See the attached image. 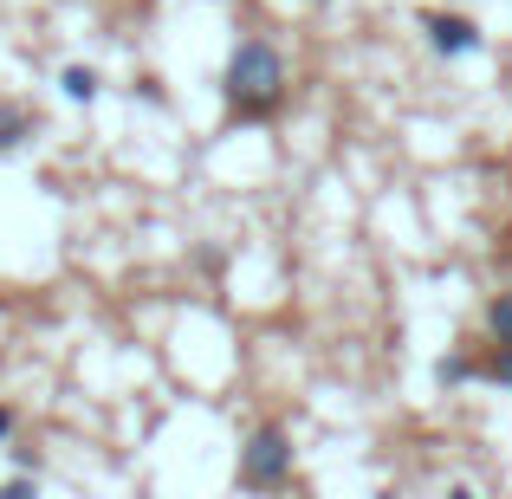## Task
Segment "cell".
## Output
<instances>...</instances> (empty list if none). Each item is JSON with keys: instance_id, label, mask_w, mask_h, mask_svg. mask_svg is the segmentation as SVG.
Instances as JSON below:
<instances>
[{"instance_id": "10", "label": "cell", "mask_w": 512, "mask_h": 499, "mask_svg": "<svg viewBox=\"0 0 512 499\" xmlns=\"http://www.w3.org/2000/svg\"><path fill=\"white\" fill-rule=\"evenodd\" d=\"M0 499H39V480H33V474L7 480V487H0Z\"/></svg>"}, {"instance_id": "12", "label": "cell", "mask_w": 512, "mask_h": 499, "mask_svg": "<svg viewBox=\"0 0 512 499\" xmlns=\"http://www.w3.org/2000/svg\"><path fill=\"white\" fill-rule=\"evenodd\" d=\"M441 499H480V493H474V487H467V480H461V487H448Z\"/></svg>"}, {"instance_id": "6", "label": "cell", "mask_w": 512, "mask_h": 499, "mask_svg": "<svg viewBox=\"0 0 512 499\" xmlns=\"http://www.w3.org/2000/svg\"><path fill=\"white\" fill-rule=\"evenodd\" d=\"M435 383L441 389H461V383H480V350L474 344H454L435 357Z\"/></svg>"}, {"instance_id": "11", "label": "cell", "mask_w": 512, "mask_h": 499, "mask_svg": "<svg viewBox=\"0 0 512 499\" xmlns=\"http://www.w3.org/2000/svg\"><path fill=\"white\" fill-rule=\"evenodd\" d=\"M137 98H143V104H163V78L143 72V78H137Z\"/></svg>"}, {"instance_id": "3", "label": "cell", "mask_w": 512, "mask_h": 499, "mask_svg": "<svg viewBox=\"0 0 512 499\" xmlns=\"http://www.w3.org/2000/svg\"><path fill=\"white\" fill-rule=\"evenodd\" d=\"M422 39H428V52L435 59H448V65H461V59H480L487 52V33H480V20L474 13H461V7H422Z\"/></svg>"}, {"instance_id": "8", "label": "cell", "mask_w": 512, "mask_h": 499, "mask_svg": "<svg viewBox=\"0 0 512 499\" xmlns=\"http://www.w3.org/2000/svg\"><path fill=\"white\" fill-rule=\"evenodd\" d=\"M480 383L512 389V344H480Z\"/></svg>"}, {"instance_id": "9", "label": "cell", "mask_w": 512, "mask_h": 499, "mask_svg": "<svg viewBox=\"0 0 512 499\" xmlns=\"http://www.w3.org/2000/svg\"><path fill=\"white\" fill-rule=\"evenodd\" d=\"M13 435H20V409L0 402V448H13Z\"/></svg>"}, {"instance_id": "2", "label": "cell", "mask_w": 512, "mask_h": 499, "mask_svg": "<svg viewBox=\"0 0 512 499\" xmlns=\"http://www.w3.org/2000/svg\"><path fill=\"white\" fill-rule=\"evenodd\" d=\"M292 474H299V448H292L286 422H260L247 441H240V461H234V480L240 493H286Z\"/></svg>"}, {"instance_id": "7", "label": "cell", "mask_w": 512, "mask_h": 499, "mask_svg": "<svg viewBox=\"0 0 512 499\" xmlns=\"http://www.w3.org/2000/svg\"><path fill=\"white\" fill-rule=\"evenodd\" d=\"M480 325H487V344H512V286H500L487 299V318H480Z\"/></svg>"}, {"instance_id": "5", "label": "cell", "mask_w": 512, "mask_h": 499, "mask_svg": "<svg viewBox=\"0 0 512 499\" xmlns=\"http://www.w3.org/2000/svg\"><path fill=\"white\" fill-rule=\"evenodd\" d=\"M59 91H65V104H98V91H104V72L98 65H85V59H72V65H59Z\"/></svg>"}, {"instance_id": "13", "label": "cell", "mask_w": 512, "mask_h": 499, "mask_svg": "<svg viewBox=\"0 0 512 499\" xmlns=\"http://www.w3.org/2000/svg\"><path fill=\"white\" fill-rule=\"evenodd\" d=\"M312 7H331V0H312Z\"/></svg>"}, {"instance_id": "4", "label": "cell", "mask_w": 512, "mask_h": 499, "mask_svg": "<svg viewBox=\"0 0 512 499\" xmlns=\"http://www.w3.org/2000/svg\"><path fill=\"white\" fill-rule=\"evenodd\" d=\"M39 137V111L33 104H0V156H20Z\"/></svg>"}, {"instance_id": "1", "label": "cell", "mask_w": 512, "mask_h": 499, "mask_svg": "<svg viewBox=\"0 0 512 499\" xmlns=\"http://www.w3.org/2000/svg\"><path fill=\"white\" fill-rule=\"evenodd\" d=\"M292 98V72H286V52L273 46L266 33H240L234 52L221 65V104L234 124H273Z\"/></svg>"}]
</instances>
